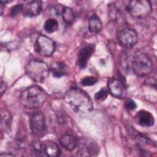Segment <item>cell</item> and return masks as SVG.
<instances>
[{"label":"cell","mask_w":157,"mask_h":157,"mask_svg":"<svg viewBox=\"0 0 157 157\" xmlns=\"http://www.w3.org/2000/svg\"><path fill=\"white\" fill-rule=\"evenodd\" d=\"M41 1H32L23 5V14L25 17H33L38 15L42 10Z\"/></svg>","instance_id":"cell-12"},{"label":"cell","mask_w":157,"mask_h":157,"mask_svg":"<svg viewBox=\"0 0 157 157\" xmlns=\"http://www.w3.org/2000/svg\"><path fill=\"white\" fill-rule=\"evenodd\" d=\"M14 156L11 154H7V153H1L0 155L1 157H5V156Z\"/></svg>","instance_id":"cell-28"},{"label":"cell","mask_w":157,"mask_h":157,"mask_svg":"<svg viewBox=\"0 0 157 157\" xmlns=\"http://www.w3.org/2000/svg\"><path fill=\"white\" fill-rule=\"evenodd\" d=\"M47 98V93L39 86L33 85L24 90L20 96V102L28 109L40 107Z\"/></svg>","instance_id":"cell-2"},{"label":"cell","mask_w":157,"mask_h":157,"mask_svg":"<svg viewBox=\"0 0 157 157\" xmlns=\"http://www.w3.org/2000/svg\"><path fill=\"white\" fill-rule=\"evenodd\" d=\"M117 37L120 45L125 48L133 47L137 41V34L134 29L125 28L118 31Z\"/></svg>","instance_id":"cell-7"},{"label":"cell","mask_w":157,"mask_h":157,"mask_svg":"<svg viewBox=\"0 0 157 157\" xmlns=\"http://www.w3.org/2000/svg\"><path fill=\"white\" fill-rule=\"evenodd\" d=\"M33 151L35 153V155L41 156L42 152H44L43 145L40 142H35L33 146Z\"/></svg>","instance_id":"cell-24"},{"label":"cell","mask_w":157,"mask_h":157,"mask_svg":"<svg viewBox=\"0 0 157 157\" xmlns=\"http://www.w3.org/2000/svg\"><path fill=\"white\" fill-rule=\"evenodd\" d=\"M60 15H61L63 21L67 25H71L73 23L75 20V15L72 9L66 6H63Z\"/></svg>","instance_id":"cell-18"},{"label":"cell","mask_w":157,"mask_h":157,"mask_svg":"<svg viewBox=\"0 0 157 157\" xmlns=\"http://www.w3.org/2000/svg\"><path fill=\"white\" fill-rule=\"evenodd\" d=\"M12 122V117L10 113L6 109H2L1 110V129L2 132L9 131Z\"/></svg>","instance_id":"cell-15"},{"label":"cell","mask_w":157,"mask_h":157,"mask_svg":"<svg viewBox=\"0 0 157 157\" xmlns=\"http://www.w3.org/2000/svg\"><path fill=\"white\" fill-rule=\"evenodd\" d=\"M77 139L71 134H63L59 139L60 145L67 151H72L78 145Z\"/></svg>","instance_id":"cell-14"},{"label":"cell","mask_w":157,"mask_h":157,"mask_svg":"<svg viewBox=\"0 0 157 157\" xmlns=\"http://www.w3.org/2000/svg\"><path fill=\"white\" fill-rule=\"evenodd\" d=\"M125 107L129 110H133L136 109V108L137 107V105L133 100L131 99H128L125 102Z\"/></svg>","instance_id":"cell-25"},{"label":"cell","mask_w":157,"mask_h":157,"mask_svg":"<svg viewBox=\"0 0 157 157\" xmlns=\"http://www.w3.org/2000/svg\"><path fill=\"white\" fill-rule=\"evenodd\" d=\"M151 4L147 0L131 1L126 6L129 13L136 18H142L147 17L151 11Z\"/></svg>","instance_id":"cell-5"},{"label":"cell","mask_w":157,"mask_h":157,"mask_svg":"<svg viewBox=\"0 0 157 157\" xmlns=\"http://www.w3.org/2000/svg\"><path fill=\"white\" fill-rule=\"evenodd\" d=\"M55 48L54 41L48 37L39 34L35 42V50L41 56H51Z\"/></svg>","instance_id":"cell-6"},{"label":"cell","mask_w":157,"mask_h":157,"mask_svg":"<svg viewBox=\"0 0 157 157\" xmlns=\"http://www.w3.org/2000/svg\"><path fill=\"white\" fill-rule=\"evenodd\" d=\"M6 89V83L4 82H3L2 81H1V96L2 95L4 92L5 91Z\"/></svg>","instance_id":"cell-26"},{"label":"cell","mask_w":157,"mask_h":157,"mask_svg":"<svg viewBox=\"0 0 157 157\" xmlns=\"http://www.w3.org/2000/svg\"><path fill=\"white\" fill-rule=\"evenodd\" d=\"M6 2H4L3 1H1V3H0V11H1V15L3 13V11H4V9L5 8Z\"/></svg>","instance_id":"cell-27"},{"label":"cell","mask_w":157,"mask_h":157,"mask_svg":"<svg viewBox=\"0 0 157 157\" xmlns=\"http://www.w3.org/2000/svg\"><path fill=\"white\" fill-rule=\"evenodd\" d=\"M32 132L39 137L43 136L47 131V125L44 115L40 112L34 113L29 120Z\"/></svg>","instance_id":"cell-8"},{"label":"cell","mask_w":157,"mask_h":157,"mask_svg":"<svg viewBox=\"0 0 157 157\" xmlns=\"http://www.w3.org/2000/svg\"><path fill=\"white\" fill-rule=\"evenodd\" d=\"M44 152L50 157H56L60 155L61 151L56 144L52 141H45L42 143Z\"/></svg>","instance_id":"cell-16"},{"label":"cell","mask_w":157,"mask_h":157,"mask_svg":"<svg viewBox=\"0 0 157 157\" xmlns=\"http://www.w3.org/2000/svg\"><path fill=\"white\" fill-rule=\"evenodd\" d=\"M136 122L141 126L150 127L153 125L155 118L153 115L148 111L140 110L135 115Z\"/></svg>","instance_id":"cell-13"},{"label":"cell","mask_w":157,"mask_h":157,"mask_svg":"<svg viewBox=\"0 0 157 157\" xmlns=\"http://www.w3.org/2000/svg\"><path fill=\"white\" fill-rule=\"evenodd\" d=\"M25 70L28 76L36 82H43L49 72V69L46 63L37 59L29 61Z\"/></svg>","instance_id":"cell-4"},{"label":"cell","mask_w":157,"mask_h":157,"mask_svg":"<svg viewBox=\"0 0 157 157\" xmlns=\"http://www.w3.org/2000/svg\"><path fill=\"white\" fill-rule=\"evenodd\" d=\"M99 148L94 142L84 140L80 144L77 155L82 156H90L96 155L99 152Z\"/></svg>","instance_id":"cell-10"},{"label":"cell","mask_w":157,"mask_h":157,"mask_svg":"<svg viewBox=\"0 0 157 157\" xmlns=\"http://www.w3.org/2000/svg\"><path fill=\"white\" fill-rule=\"evenodd\" d=\"M108 95V90L105 88H102L99 91H98L94 95V99L96 101H104Z\"/></svg>","instance_id":"cell-22"},{"label":"cell","mask_w":157,"mask_h":157,"mask_svg":"<svg viewBox=\"0 0 157 157\" xmlns=\"http://www.w3.org/2000/svg\"><path fill=\"white\" fill-rule=\"evenodd\" d=\"M64 100L76 112L86 113L91 112L93 109L91 98L80 88H69L65 93Z\"/></svg>","instance_id":"cell-1"},{"label":"cell","mask_w":157,"mask_h":157,"mask_svg":"<svg viewBox=\"0 0 157 157\" xmlns=\"http://www.w3.org/2000/svg\"><path fill=\"white\" fill-rule=\"evenodd\" d=\"M53 75L55 77H61L66 74V66L61 62H56L51 67Z\"/></svg>","instance_id":"cell-19"},{"label":"cell","mask_w":157,"mask_h":157,"mask_svg":"<svg viewBox=\"0 0 157 157\" xmlns=\"http://www.w3.org/2000/svg\"><path fill=\"white\" fill-rule=\"evenodd\" d=\"M94 48V45L90 44L86 45L80 50L78 55L77 64L80 68H85L86 66L88 61L93 53Z\"/></svg>","instance_id":"cell-11"},{"label":"cell","mask_w":157,"mask_h":157,"mask_svg":"<svg viewBox=\"0 0 157 157\" xmlns=\"http://www.w3.org/2000/svg\"><path fill=\"white\" fill-rule=\"evenodd\" d=\"M98 82V78L92 76H86L82 78L80 83L82 86H88L95 85Z\"/></svg>","instance_id":"cell-21"},{"label":"cell","mask_w":157,"mask_h":157,"mask_svg":"<svg viewBox=\"0 0 157 157\" xmlns=\"http://www.w3.org/2000/svg\"><path fill=\"white\" fill-rule=\"evenodd\" d=\"M108 91L114 97L123 99L126 97L127 90L123 82L119 78H111L107 81Z\"/></svg>","instance_id":"cell-9"},{"label":"cell","mask_w":157,"mask_h":157,"mask_svg":"<svg viewBox=\"0 0 157 157\" xmlns=\"http://www.w3.org/2000/svg\"><path fill=\"white\" fill-rule=\"evenodd\" d=\"M44 28L48 33H54L58 29V23L54 18H48L45 22Z\"/></svg>","instance_id":"cell-20"},{"label":"cell","mask_w":157,"mask_h":157,"mask_svg":"<svg viewBox=\"0 0 157 157\" xmlns=\"http://www.w3.org/2000/svg\"><path fill=\"white\" fill-rule=\"evenodd\" d=\"M153 62L147 54L141 52H137L134 53L132 62V69L136 75L147 76L153 71Z\"/></svg>","instance_id":"cell-3"},{"label":"cell","mask_w":157,"mask_h":157,"mask_svg":"<svg viewBox=\"0 0 157 157\" xmlns=\"http://www.w3.org/2000/svg\"><path fill=\"white\" fill-rule=\"evenodd\" d=\"M89 29L92 33H98L102 29V23L98 16L94 14L89 19Z\"/></svg>","instance_id":"cell-17"},{"label":"cell","mask_w":157,"mask_h":157,"mask_svg":"<svg viewBox=\"0 0 157 157\" xmlns=\"http://www.w3.org/2000/svg\"><path fill=\"white\" fill-rule=\"evenodd\" d=\"M23 5L22 4H16L15 6H13L10 11V16L12 17H14L17 16L19 13L21 12H23Z\"/></svg>","instance_id":"cell-23"}]
</instances>
